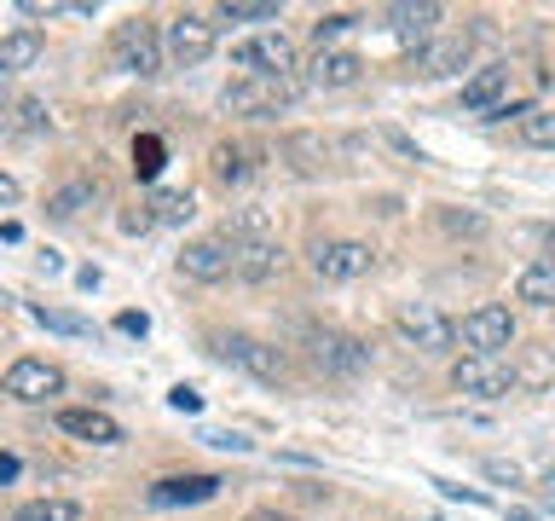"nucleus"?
<instances>
[{"label": "nucleus", "instance_id": "25", "mask_svg": "<svg viewBox=\"0 0 555 521\" xmlns=\"http://www.w3.org/2000/svg\"><path fill=\"white\" fill-rule=\"evenodd\" d=\"M520 139L538 151H555V111H520Z\"/></svg>", "mask_w": 555, "mask_h": 521}, {"label": "nucleus", "instance_id": "33", "mask_svg": "<svg viewBox=\"0 0 555 521\" xmlns=\"http://www.w3.org/2000/svg\"><path fill=\"white\" fill-rule=\"evenodd\" d=\"M440 220H446V232H480L486 226L480 215H440Z\"/></svg>", "mask_w": 555, "mask_h": 521}, {"label": "nucleus", "instance_id": "2", "mask_svg": "<svg viewBox=\"0 0 555 521\" xmlns=\"http://www.w3.org/2000/svg\"><path fill=\"white\" fill-rule=\"evenodd\" d=\"M111 64L128 69V76H156V69H163V41H156V29L145 24V17L116 24V35H111Z\"/></svg>", "mask_w": 555, "mask_h": 521}, {"label": "nucleus", "instance_id": "26", "mask_svg": "<svg viewBox=\"0 0 555 521\" xmlns=\"http://www.w3.org/2000/svg\"><path fill=\"white\" fill-rule=\"evenodd\" d=\"M29 313H35V325L59 330V336H93V325L76 319V313H64V307H29Z\"/></svg>", "mask_w": 555, "mask_h": 521}, {"label": "nucleus", "instance_id": "35", "mask_svg": "<svg viewBox=\"0 0 555 521\" xmlns=\"http://www.w3.org/2000/svg\"><path fill=\"white\" fill-rule=\"evenodd\" d=\"M0 481H17V458H12V452H0Z\"/></svg>", "mask_w": 555, "mask_h": 521}, {"label": "nucleus", "instance_id": "36", "mask_svg": "<svg viewBox=\"0 0 555 521\" xmlns=\"http://www.w3.org/2000/svg\"><path fill=\"white\" fill-rule=\"evenodd\" d=\"M0 203H17V180H12V174H0Z\"/></svg>", "mask_w": 555, "mask_h": 521}, {"label": "nucleus", "instance_id": "32", "mask_svg": "<svg viewBox=\"0 0 555 521\" xmlns=\"http://www.w3.org/2000/svg\"><path fill=\"white\" fill-rule=\"evenodd\" d=\"M116 330H121V336H145L151 319H145V313H116Z\"/></svg>", "mask_w": 555, "mask_h": 521}, {"label": "nucleus", "instance_id": "30", "mask_svg": "<svg viewBox=\"0 0 555 521\" xmlns=\"http://www.w3.org/2000/svg\"><path fill=\"white\" fill-rule=\"evenodd\" d=\"M353 24H359V17H353V12H336V17H319V29H312V41H319V52H324V47H330V41H336V35H341V29H353Z\"/></svg>", "mask_w": 555, "mask_h": 521}, {"label": "nucleus", "instance_id": "38", "mask_svg": "<svg viewBox=\"0 0 555 521\" xmlns=\"http://www.w3.org/2000/svg\"><path fill=\"white\" fill-rule=\"evenodd\" d=\"M544 243H550V260H555V226H544Z\"/></svg>", "mask_w": 555, "mask_h": 521}, {"label": "nucleus", "instance_id": "4", "mask_svg": "<svg viewBox=\"0 0 555 521\" xmlns=\"http://www.w3.org/2000/svg\"><path fill=\"white\" fill-rule=\"evenodd\" d=\"M451 382H457V394L503 399V394L515 389V359H503V354H468V359H457Z\"/></svg>", "mask_w": 555, "mask_h": 521}, {"label": "nucleus", "instance_id": "28", "mask_svg": "<svg viewBox=\"0 0 555 521\" xmlns=\"http://www.w3.org/2000/svg\"><path fill=\"white\" fill-rule=\"evenodd\" d=\"M156 168H163V139H139L133 145V174L139 180H156Z\"/></svg>", "mask_w": 555, "mask_h": 521}, {"label": "nucleus", "instance_id": "3", "mask_svg": "<svg viewBox=\"0 0 555 521\" xmlns=\"http://www.w3.org/2000/svg\"><path fill=\"white\" fill-rule=\"evenodd\" d=\"M215 347H220V359H232L237 371H249L255 382H272V389H278V382H289V359L278 354L272 342H260V336H243V330H232V336H220Z\"/></svg>", "mask_w": 555, "mask_h": 521}, {"label": "nucleus", "instance_id": "23", "mask_svg": "<svg viewBox=\"0 0 555 521\" xmlns=\"http://www.w3.org/2000/svg\"><path fill=\"white\" fill-rule=\"evenodd\" d=\"M17 521H81V504L76 498H35V504H17Z\"/></svg>", "mask_w": 555, "mask_h": 521}, {"label": "nucleus", "instance_id": "31", "mask_svg": "<svg viewBox=\"0 0 555 521\" xmlns=\"http://www.w3.org/2000/svg\"><path fill=\"white\" fill-rule=\"evenodd\" d=\"M168 406H173V411H203V394H197V389H185V382H180V389L168 394Z\"/></svg>", "mask_w": 555, "mask_h": 521}, {"label": "nucleus", "instance_id": "18", "mask_svg": "<svg viewBox=\"0 0 555 521\" xmlns=\"http://www.w3.org/2000/svg\"><path fill=\"white\" fill-rule=\"evenodd\" d=\"M468 52H475L468 35H440V41L416 47V69H423V76H451V69L468 64Z\"/></svg>", "mask_w": 555, "mask_h": 521}, {"label": "nucleus", "instance_id": "5", "mask_svg": "<svg viewBox=\"0 0 555 521\" xmlns=\"http://www.w3.org/2000/svg\"><path fill=\"white\" fill-rule=\"evenodd\" d=\"M393 325H399V336L416 342L423 354H446V347L457 342V325H451L434 302H405V307L393 313Z\"/></svg>", "mask_w": 555, "mask_h": 521}, {"label": "nucleus", "instance_id": "17", "mask_svg": "<svg viewBox=\"0 0 555 521\" xmlns=\"http://www.w3.org/2000/svg\"><path fill=\"white\" fill-rule=\"evenodd\" d=\"M59 429L76 434V441H93V446H116V441H121L116 417L99 411V406H64V411H59Z\"/></svg>", "mask_w": 555, "mask_h": 521}, {"label": "nucleus", "instance_id": "1", "mask_svg": "<svg viewBox=\"0 0 555 521\" xmlns=\"http://www.w3.org/2000/svg\"><path fill=\"white\" fill-rule=\"evenodd\" d=\"M232 64L249 81H289L295 76V41L284 29H260V35H249V41L232 47Z\"/></svg>", "mask_w": 555, "mask_h": 521}, {"label": "nucleus", "instance_id": "27", "mask_svg": "<svg viewBox=\"0 0 555 521\" xmlns=\"http://www.w3.org/2000/svg\"><path fill=\"white\" fill-rule=\"evenodd\" d=\"M87 203H93V186H64L59 198L47 203V215H52V220H76Z\"/></svg>", "mask_w": 555, "mask_h": 521}, {"label": "nucleus", "instance_id": "7", "mask_svg": "<svg viewBox=\"0 0 555 521\" xmlns=\"http://www.w3.org/2000/svg\"><path fill=\"white\" fill-rule=\"evenodd\" d=\"M457 336H463L468 354H503V347L515 342V313L498 307V302H486V307H475V313L457 325Z\"/></svg>", "mask_w": 555, "mask_h": 521}, {"label": "nucleus", "instance_id": "37", "mask_svg": "<svg viewBox=\"0 0 555 521\" xmlns=\"http://www.w3.org/2000/svg\"><path fill=\"white\" fill-rule=\"evenodd\" d=\"M249 521H289V516H278V510H255Z\"/></svg>", "mask_w": 555, "mask_h": 521}, {"label": "nucleus", "instance_id": "39", "mask_svg": "<svg viewBox=\"0 0 555 521\" xmlns=\"http://www.w3.org/2000/svg\"><path fill=\"white\" fill-rule=\"evenodd\" d=\"M7 302H12V295H7V290H0V307H7Z\"/></svg>", "mask_w": 555, "mask_h": 521}, {"label": "nucleus", "instance_id": "21", "mask_svg": "<svg viewBox=\"0 0 555 521\" xmlns=\"http://www.w3.org/2000/svg\"><path fill=\"white\" fill-rule=\"evenodd\" d=\"M515 295H520V302H532V307H555V260L550 255L532 260V267L515 278Z\"/></svg>", "mask_w": 555, "mask_h": 521}, {"label": "nucleus", "instance_id": "15", "mask_svg": "<svg viewBox=\"0 0 555 521\" xmlns=\"http://www.w3.org/2000/svg\"><path fill=\"white\" fill-rule=\"evenodd\" d=\"M434 24H440V7L434 0H399V7H388V35L393 41H405V47H428V35Z\"/></svg>", "mask_w": 555, "mask_h": 521}, {"label": "nucleus", "instance_id": "9", "mask_svg": "<svg viewBox=\"0 0 555 521\" xmlns=\"http://www.w3.org/2000/svg\"><path fill=\"white\" fill-rule=\"evenodd\" d=\"M312 365L330 377H359L364 365H371V347L359 336H347V330H319V336H312Z\"/></svg>", "mask_w": 555, "mask_h": 521}, {"label": "nucleus", "instance_id": "11", "mask_svg": "<svg viewBox=\"0 0 555 521\" xmlns=\"http://www.w3.org/2000/svg\"><path fill=\"white\" fill-rule=\"evenodd\" d=\"M289 99H295V81H249V76H237L220 93V104L232 116H267V111H278V104H289Z\"/></svg>", "mask_w": 555, "mask_h": 521}, {"label": "nucleus", "instance_id": "19", "mask_svg": "<svg viewBox=\"0 0 555 521\" xmlns=\"http://www.w3.org/2000/svg\"><path fill=\"white\" fill-rule=\"evenodd\" d=\"M359 69H364V59L359 52H347V47H324L319 59H312V87H353L359 81Z\"/></svg>", "mask_w": 555, "mask_h": 521}, {"label": "nucleus", "instance_id": "34", "mask_svg": "<svg viewBox=\"0 0 555 521\" xmlns=\"http://www.w3.org/2000/svg\"><path fill=\"white\" fill-rule=\"evenodd\" d=\"M17 12H24V17H52V12H64V7H59V0H24Z\"/></svg>", "mask_w": 555, "mask_h": 521}, {"label": "nucleus", "instance_id": "40", "mask_svg": "<svg viewBox=\"0 0 555 521\" xmlns=\"http://www.w3.org/2000/svg\"><path fill=\"white\" fill-rule=\"evenodd\" d=\"M550 504H555V486H550Z\"/></svg>", "mask_w": 555, "mask_h": 521}, {"label": "nucleus", "instance_id": "22", "mask_svg": "<svg viewBox=\"0 0 555 521\" xmlns=\"http://www.w3.org/2000/svg\"><path fill=\"white\" fill-rule=\"evenodd\" d=\"M191 215H197V198H191V191H156L151 198V220H163V226H185Z\"/></svg>", "mask_w": 555, "mask_h": 521}, {"label": "nucleus", "instance_id": "12", "mask_svg": "<svg viewBox=\"0 0 555 521\" xmlns=\"http://www.w3.org/2000/svg\"><path fill=\"white\" fill-rule=\"evenodd\" d=\"M509 64H486L463 81V111L468 116H503L509 111Z\"/></svg>", "mask_w": 555, "mask_h": 521}, {"label": "nucleus", "instance_id": "24", "mask_svg": "<svg viewBox=\"0 0 555 521\" xmlns=\"http://www.w3.org/2000/svg\"><path fill=\"white\" fill-rule=\"evenodd\" d=\"M220 17H225V24H272L278 0H225Z\"/></svg>", "mask_w": 555, "mask_h": 521}, {"label": "nucleus", "instance_id": "16", "mask_svg": "<svg viewBox=\"0 0 555 521\" xmlns=\"http://www.w3.org/2000/svg\"><path fill=\"white\" fill-rule=\"evenodd\" d=\"M220 493V481L215 475H168V481H156L151 486V510H180V504H208Z\"/></svg>", "mask_w": 555, "mask_h": 521}, {"label": "nucleus", "instance_id": "6", "mask_svg": "<svg viewBox=\"0 0 555 521\" xmlns=\"http://www.w3.org/2000/svg\"><path fill=\"white\" fill-rule=\"evenodd\" d=\"M371 243H359V238H324L319 250H312V272L330 278V284H353V278L371 272Z\"/></svg>", "mask_w": 555, "mask_h": 521}, {"label": "nucleus", "instance_id": "29", "mask_svg": "<svg viewBox=\"0 0 555 521\" xmlns=\"http://www.w3.org/2000/svg\"><path fill=\"white\" fill-rule=\"evenodd\" d=\"M47 128V111L35 99H24V104H12V134H41Z\"/></svg>", "mask_w": 555, "mask_h": 521}, {"label": "nucleus", "instance_id": "14", "mask_svg": "<svg viewBox=\"0 0 555 521\" xmlns=\"http://www.w3.org/2000/svg\"><path fill=\"white\" fill-rule=\"evenodd\" d=\"M180 272L197 278V284H220V278H232V238H197V243H185Z\"/></svg>", "mask_w": 555, "mask_h": 521}, {"label": "nucleus", "instance_id": "13", "mask_svg": "<svg viewBox=\"0 0 555 521\" xmlns=\"http://www.w3.org/2000/svg\"><path fill=\"white\" fill-rule=\"evenodd\" d=\"M232 272L243 284H267V278L284 272V250L272 238H232Z\"/></svg>", "mask_w": 555, "mask_h": 521}, {"label": "nucleus", "instance_id": "8", "mask_svg": "<svg viewBox=\"0 0 555 521\" xmlns=\"http://www.w3.org/2000/svg\"><path fill=\"white\" fill-rule=\"evenodd\" d=\"M0 394L24 399V406H41V399L64 394V371L52 359H17L7 377H0Z\"/></svg>", "mask_w": 555, "mask_h": 521}, {"label": "nucleus", "instance_id": "10", "mask_svg": "<svg viewBox=\"0 0 555 521\" xmlns=\"http://www.w3.org/2000/svg\"><path fill=\"white\" fill-rule=\"evenodd\" d=\"M163 47H168V59L180 64V69H191V64H203L208 52H215V24H208L203 12H180L168 24V41Z\"/></svg>", "mask_w": 555, "mask_h": 521}, {"label": "nucleus", "instance_id": "20", "mask_svg": "<svg viewBox=\"0 0 555 521\" xmlns=\"http://www.w3.org/2000/svg\"><path fill=\"white\" fill-rule=\"evenodd\" d=\"M41 52H47V35H41V29H12V35H0V69H7V76H17V69H35V64H41Z\"/></svg>", "mask_w": 555, "mask_h": 521}]
</instances>
